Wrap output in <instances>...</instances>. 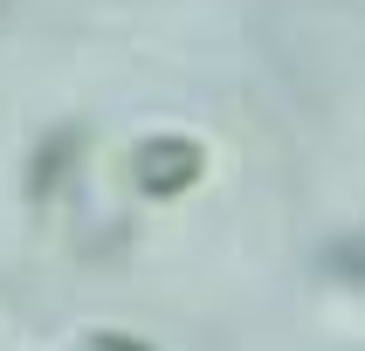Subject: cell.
Returning <instances> with one entry per match:
<instances>
[{
	"instance_id": "obj_4",
	"label": "cell",
	"mask_w": 365,
	"mask_h": 351,
	"mask_svg": "<svg viewBox=\"0 0 365 351\" xmlns=\"http://www.w3.org/2000/svg\"><path fill=\"white\" fill-rule=\"evenodd\" d=\"M69 351H159V345H145V337H131V330H83Z\"/></svg>"
},
{
	"instance_id": "obj_3",
	"label": "cell",
	"mask_w": 365,
	"mask_h": 351,
	"mask_svg": "<svg viewBox=\"0 0 365 351\" xmlns=\"http://www.w3.org/2000/svg\"><path fill=\"white\" fill-rule=\"evenodd\" d=\"M324 268L338 276V283H365V227L359 234H345V241L324 248Z\"/></svg>"
},
{
	"instance_id": "obj_2",
	"label": "cell",
	"mask_w": 365,
	"mask_h": 351,
	"mask_svg": "<svg viewBox=\"0 0 365 351\" xmlns=\"http://www.w3.org/2000/svg\"><path fill=\"white\" fill-rule=\"evenodd\" d=\"M76 152H83V131H76V124H62L56 138H41L35 145V165H28V200H48V193L62 186V172L76 165Z\"/></svg>"
},
{
	"instance_id": "obj_1",
	"label": "cell",
	"mask_w": 365,
	"mask_h": 351,
	"mask_svg": "<svg viewBox=\"0 0 365 351\" xmlns=\"http://www.w3.org/2000/svg\"><path fill=\"white\" fill-rule=\"evenodd\" d=\"M131 179H138L145 200H180L207 179V145L186 138V131H159L131 152Z\"/></svg>"
}]
</instances>
